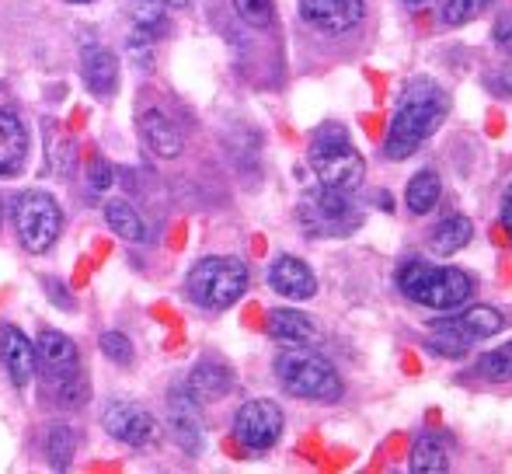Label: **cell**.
<instances>
[{"mask_svg": "<svg viewBox=\"0 0 512 474\" xmlns=\"http://www.w3.org/2000/svg\"><path fill=\"white\" fill-rule=\"evenodd\" d=\"M446 112H450V95L439 88L436 81H408L405 91H401L398 112L391 119V129H387L384 140V154L387 161H408L439 126H443Z\"/></svg>", "mask_w": 512, "mask_h": 474, "instance_id": "obj_1", "label": "cell"}, {"mask_svg": "<svg viewBox=\"0 0 512 474\" xmlns=\"http://www.w3.org/2000/svg\"><path fill=\"white\" fill-rule=\"evenodd\" d=\"M398 290L425 311H457L474 297V279L453 265L408 258L398 269Z\"/></svg>", "mask_w": 512, "mask_h": 474, "instance_id": "obj_2", "label": "cell"}, {"mask_svg": "<svg viewBox=\"0 0 512 474\" xmlns=\"http://www.w3.org/2000/svg\"><path fill=\"white\" fill-rule=\"evenodd\" d=\"M276 377L286 394L304 401H321V405L338 401L345 391L335 363L317 353V346H286L276 356Z\"/></svg>", "mask_w": 512, "mask_h": 474, "instance_id": "obj_3", "label": "cell"}, {"mask_svg": "<svg viewBox=\"0 0 512 474\" xmlns=\"http://www.w3.org/2000/svg\"><path fill=\"white\" fill-rule=\"evenodd\" d=\"M310 168L317 175V185L335 192H359L366 182V161L349 140L342 126H324L310 140Z\"/></svg>", "mask_w": 512, "mask_h": 474, "instance_id": "obj_4", "label": "cell"}, {"mask_svg": "<svg viewBox=\"0 0 512 474\" xmlns=\"http://www.w3.org/2000/svg\"><path fill=\"white\" fill-rule=\"evenodd\" d=\"M248 290V265L234 255L199 258L185 276V293L203 311H227Z\"/></svg>", "mask_w": 512, "mask_h": 474, "instance_id": "obj_5", "label": "cell"}, {"mask_svg": "<svg viewBox=\"0 0 512 474\" xmlns=\"http://www.w3.org/2000/svg\"><path fill=\"white\" fill-rule=\"evenodd\" d=\"M297 220L310 237H349L363 224V210L352 203V192L317 189L304 192L297 206Z\"/></svg>", "mask_w": 512, "mask_h": 474, "instance_id": "obj_6", "label": "cell"}, {"mask_svg": "<svg viewBox=\"0 0 512 474\" xmlns=\"http://www.w3.org/2000/svg\"><path fill=\"white\" fill-rule=\"evenodd\" d=\"M14 231L32 255H46L63 231L60 203L46 189H25L14 199Z\"/></svg>", "mask_w": 512, "mask_h": 474, "instance_id": "obj_7", "label": "cell"}, {"mask_svg": "<svg viewBox=\"0 0 512 474\" xmlns=\"http://www.w3.org/2000/svg\"><path fill=\"white\" fill-rule=\"evenodd\" d=\"M283 429H286V415L276 401L269 398H255V401H244L234 415V436L244 450L251 454H265L272 450L279 440H283Z\"/></svg>", "mask_w": 512, "mask_h": 474, "instance_id": "obj_8", "label": "cell"}, {"mask_svg": "<svg viewBox=\"0 0 512 474\" xmlns=\"http://www.w3.org/2000/svg\"><path fill=\"white\" fill-rule=\"evenodd\" d=\"M102 429L112 440L126 443V447H154L161 440V426L147 408L133 405V401H108L102 408Z\"/></svg>", "mask_w": 512, "mask_h": 474, "instance_id": "obj_9", "label": "cell"}, {"mask_svg": "<svg viewBox=\"0 0 512 474\" xmlns=\"http://www.w3.org/2000/svg\"><path fill=\"white\" fill-rule=\"evenodd\" d=\"M199 405H203V401H199L185 384L168 391V426H171L175 443L185 450V454H199L206 443V422H203Z\"/></svg>", "mask_w": 512, "mask_h": 474, "instance_id": "obj_10", "label": "cell"}, {"mask_svg": "<svg viewBox=\"0 0 512 474\" xmlns=\"http://www.w3.org/2000/svg\"><path fill=\"white\" fill-rule=\"evenodd\" d=\"M300 18L321 35H345L363 25V0H300Z\"/></svg>", "mask_w": 512, "mask_h": 474, "instance_id": "obj_11", "label": "cell"}, {"mask_svg": "<svg viewBox=\"0 0 512 474\" xmlns=\"http://www.w3.org/2000/svg\"><path fill=\"white\" fill-rule=\"evenodd\" d=\"M0 366L18 387L32 384L39 373V359H35V346L18 325H0Z\"/></svg>", "mask_w": 512, "mask_h": 474, "instance_id": "obj_12", "label": "cell"}, {"mask_svg": "<svg viewBox=\"0 0 512 474\" xmlns=\"http://www.w3.org/2000/svg\"><path fill=\"white\" fill-rule=\"evenodd\" d=\"M436 328H446V332L460 335V339H467L474 346V342H485L492 339V335L506 332V318H502V311H495V307H457V314H450V318H439Z\"/></svg>", "mask_w": 512, "mask_h": 474, "instance_id": "obj_13", "label": "cell"}, {"mask_svg": "<svg viewBox=\"0 0 512 474\" xmlns=\"http://www.w3.org/2000/svg\"><path fill=\"white\" fill-rule=\"evenodd\" d=\"M269 286L286 300H310L317 293V276L310 272L307 262L293 255H279L276 262L269 265Z\"/></svg>", "mask_w": 512, "mask_h": 474, "instance_id": "obj_14", "label": "cell"}, {"mask_svg": "<svg viewBox=\"0 0 512 474\" xmlns=\"http://www.w3.org/2000/svg\"><path fill=\"white\" fill-rule=\"evenodd\" d=\"M269 339H276L279 346H317L321 342V328L310 321V314L293 311V307H279L265 321Z\"/></svg>", "mask_w": 512, "mask_h": 474, "instance_id": "obj_15", "label": "cell"}, {"mask_svg": "<svg viewBox=\"0 0 512 474\" xmlns=\"http://www.w3.org/2000/svg\"><path fill=\"white\" fill-rule=\"evenodd\" d=\"M28 161V129L11 109H0V175H21Z\"/></svg>", "mask_w": 512, "mask_h": 474, "instance_id": "obj_16", "label": "cell"}, {"mask_svg": "<svg viewBox=\"0 0 512 474\" xmlns=\"http://www.w3.org/2000/svg\"><path fill=\"white\" fill-rule=\"evenodd\" d=\"M185 387H189L199 401H220L223 394H230V387H234V370H230L223 359L203 356L196 366H192L189 384Z\"/></svg>", "mask_w": 512, "mask_h": 474, "instance_id": "obj_17", "label": "cell"}, {"mask_svg": "<svg viewBox=\"0 0 512 474\" xmlns=\"http://www.w3.org/2000/svg\"><path fill=\"white\" fill-rule=\"evenodd\" d=\"M140 133H143V143H147L157 157H164V161H175V157L185 150L182 129H178L175 122L164 116V112H157V109L143 112Z\"/></svg>", "mask_w": 512, "mask_h": 474, "instance_id": "obj_18", "label": "cell"}, {"mask_svg": "<svg viewBox=\"0 0 512 474\" xmlns=\"http://www.w3.org/2000/svg\"><path fill=\"white\" fill-rule=\"evenodd\" d=\"M42 380H46V391H49V398H53V405H60V408H81L84 401L91 398V384H88V377H84L81 363L70 366V370L42 373Z\"/></svg>", "mask_w": 512, "mask_h": 474, "instance_id": "obj_19", "label": "cell"}, {"mask_svg": "<svg viewBox=\"0 0 512 474\" xmlns=\"http://www.w3.org/2000/svg\"><path fill=\"white\" fill-rule=\"evenodd\" d=\"M81 74L95 98H112L115 88H119V60H115V53H108V49H91V53L84 56Z\"/></svg>", "mask_w": 512, "mask_h": 474, "instance_id": "obj_20", "label": "cell"}, {"mask_svg": "<svg viewBox=\"0 0 512 474\" xmlns=\"http://www.w3.org/2000/svg\"><path fill=\"white\" fill-rule=\"evenodd\" d=\"M471 237H474L471 220L467 217H446L429 231V237H425V248H429L436 258H450V255H457V251H464L467 244H471Z\"/></svg>", "mask_w": 512, "mask_h": 474, "instance_id": "obj_21", "label": "cell"}, {"mask_svg": "<svg viewBox=\"0 0 512 474\" xmlns=\"http://www.w3.org/2000/svg\"><path fill=\"white\" fill-rule=\"evenodd\" d=\"M35 359H39L42 373H56V370H70V366L81 363V356H77V346L67 339L63 332H53V328H46V332L35 339Z\"/></svg>", "mask_w": 512, "mask_h": 474, "instance_id": "obj_22", "label": "cell"}, {"mask_svg": "<svg viewBox=\"0 0 512 474\" xmlns=\"http://www.w3.org/2000/svg\"><path fill=\"white\" fill-rule=\"evenodd\" d=\"M443 199V178H439L436 168H422L408 178V189H405V206L415 217H425L432 213Z\"/></svg>", "mask_w": 512, "mask_h": 474, "instance_id": "obj_23", "label": "cell"}, {"mask_svg": "<svg viewBox=\"0 0 512 474\" xmlns=\"http://www.w3.org/2000/svg\"><path fill=\"white\" fill-rule=\"evenodd\" d=\"M415 474H446L450 471V450H446V440L436 433H425L415 440L411 447V464Z\"/></svg>", "mask_w": 512, "mask_h": 474, "instance_id": "obj_24", "label": "cell"}, {"mask_svg": "<svg viewBox=\"0 0 512 474\" xmlns=\"http://www.w3.org/2000/svg\"><path fill=\"white\" fill-rule=\"evenodd\" d=\"M105 224H108V231L119 234L122 241H129V244L147 241V224H143V217L126 203V199H108L105 203Z\"/></svg>", "mask_w": 512, "mask_h": 474, "instance_id": "obj_25", "label": "cell"}, {"mask_svg": "<svg viewBox=\"0 0 512 474\" xmlns=\"http://www.w3.org/2000/svg\"><path fill=\"white\" fill-rule=\"evenodd\" d=\"M77 454V433L70 426H53L46 436V457L49 464H53L56 471L70 468V461H74Z\"/></svg>", "mask_w": 512, "mask_h": 474, "instance_id": "obj_26", "label": "cell"}, {"mask_svg": "<svg viewBox=\"0 0 512 474\" xmlns=\"http://www.w3.org/2000/svg\"><path fill=\"white\" fill-rule=\"evenodd\" d=\"M495 0H446L443 11H439V21L446 28H460V25H471L478 21L485 11H492Z\"/></svg>", "mask_w": 512, "mask_h": 474, "instance_id": "obj_27", "label": "cell"}, {"mask_svg": "<svg viewBox=\"0 0 512 474\" xmlns=\"http://www.w3.org/2000/svg\"><path fill=\"white\" fill-rule=\"evenodd\" d=\"M478 373L485 380H492V384H506V380H512V342L495 346V349H488L485 356H478Z\"/></svg>", "mask_w": 512, "mask_h": 474, "instance_id": "obj_28", "label": "cell"}, {"mask_svg": "<svg viewBox=\"0 0 512 474\" xmlns=\"http://www.w3.org/2000/svg\"><path fill=\"white\" fill-rule=\"evenodd\" d=\"M237 11V18L251 28H269L276 21V4L272 0H230Z\"/></svg>", "mask_w": 512, "mask_h": 474, "instance_id": "obj_29", "label": "cell"}, {"mask_svg": "<svg viewBox=\"0 0 512 474\" xmlns=\"http://www.w3.org/2000/svg\"><path fill=\"white\" fill-rule=\"evenodd\" d=\"M77 161V143L67 133H49V164H53L56 175H70Z\"/></svg>", "mask_w": 512, "mask_h": 474, "instance_id": "obj_30", "label": "cell"}, {"mask_svg": "<svg viewBox=\"0 0 512 474\" xmlns=\"http://www.w3.org/2000/svg\"><path fill=\"white\" fill-rule=\"evenodd\" d=\"M98 346H102V353L112 359L115 366H129L136 359V349L133 342L126 339L122 332H105L102 339H98Z\"/></svg>", "mask_w": 512, "mask_h": 474, "instance_id": "obj_31", "label": "cell"}, {"mask_svg": "<svg viewBox=\"0 0 512 474\" xmlns=\"http://www.w3.org/2000/svg\"><path fill=\"white\" fill-rule=\"evenodd\" d=\"M112 182H115V168L105 161V157H95V161L88 164V185L95 192H105Z\"/></svg>", "mask_w": 512, "mask_h": 474, "instance_id": "obj_32", "label": "cell"}, {"mask_svg": "<svg viewBox=\"0 0 512 474\" xmlns=\"http://www.w3.org/2000/svg\"><path fill=\"white\" fill-rule=\"evenodd\" d=\"M492 39L502 53H512V11H499L492 25Z\"/></svg>", "mask_w": 512, "mask_h": 474, "instance_id": "obj_33", "label": "cell"}, {"mask_svg": "<svg viewBox=\"0 0 512 474\" xmlns=\"http://www.w3.org/2000/svg\"><path fill=\"white\" fill-rule=\"evenodd\" d=\"M488 88L502 98H512V53H509V60L495 70V74H488Z\"/></svg>", "mask_w": 512, "mask_h": 474, "instance_id": "obj_34", "label": "cell"}, {"mask_svg": "<svg viewBox=\"0 0 512 474\" xmlns=\"http://www.w3.org/2000/svg\"><path fill=\"white\" fill-rule=\"evenodd\" d=\"M502 227H506V234L512 237V185L506 189V196H502Z\"/></svg>", "mask_w": 512, "mask_h": 474, "instance_id": "obj_35", "label": "cell"}, {"mask_svg": "<svg viewBox=\"0 0 512 474\" xmlns=\"http://www.w3.org/2000/svg\"><path fill=\"white\" fill-rule=\"evenodd\" d=\"M164 7H189V4H196V0H161Z\"/></svg>", "mask_w": 512, "mask_h": 474, "instance_id": "obj_36", "label": "cell"}, {"mask_svg": "<svg viewBox=\"0 0 512 474\" xmlns=\"http://www.w3.org/2000/svg\"><path fill=\"white\" fill-rule=\"evenodd\" d=\"M401 4H408V7H422V4H429V0H401Z\"/></svg>", "mask_w": 512, "mask_h": 474, "instance_id": "obj_37", "label": "cell"}, {"mask_svg": "<svg viewBox=\"0 0 512 474\" xmlns=\"http://www.w3.org/2000/svg\"><path fill=\"white\" fill-rule=\"evenodd\" d=\"M0 227H4V196H0Z\"/></svg>", "mask_w": 512, "mask_h": 474, "instance_id": "obj_38", "label": "cell"}, {"mask_svg": "<svg viewBox=\"0 0 512 474\" xmlns=\"http://www.w3.org/2000/svg\"><path fill=\"white\" fill-rule=\"evenodd\" d=\"M70 4H91V0H70Z\"/></svg>", "mask_w": 512, "mask_h": 474, "instance_id": "obj_39", "label": "cell"}]
</instances>
